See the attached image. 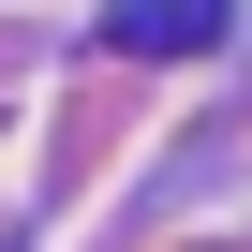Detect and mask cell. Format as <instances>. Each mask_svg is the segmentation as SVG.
Returning <instances> with one entry per match:
<instances>
[{
    "mask_svg": "<svg viewBox=\"0 0 252 252\" xmlns=\"http://www.w3.org/2000/svg\"><path fill=\"white\" fill-rule=\"evenodd\" d=\"M222 15H237V0H119L104 45H134V60H193V45H222Z\"/></svg>",
    "mask_w": 252,
    "mask_h": 252,
    "instance_id": "6da1fadb",
    "label": "cell"
}]
</instances>
